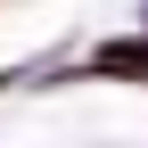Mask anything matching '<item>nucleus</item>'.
<instances>
[{
    "mask_svg": "<svg viewBox=\"0 0 148 148\" xmlns=\"http://www.w3.org/2000/svg\"><path fill=\"white\" fill-rule=\"evenodd\" d=\"M140 25H148V16H140Z\"/></svg>",
    "mask_w": 148,
    "mask_h": 148,
    "instance_id": "1",
    "label": "nucleus"
}]
</instances>
